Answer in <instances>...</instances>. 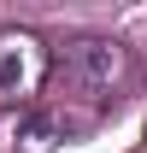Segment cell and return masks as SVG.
<instances>
[{
  "instance_id": "1",
  "label": "cell",
  "mask_w": 147,
  "mask_h": 153,
  "mask_svg": "<svg viewBox=\"0 0 147 153\" xmlns=\"http://www.w3.org/2000/svg\"><path fill=\"white\" fill-rule=\"evenodd\" d=\"M47 76H53L71 100L106 106V100L129 82V47L124 41H106V36H76V41L59 47V59H53Z\"/></svg>"
},
{
  "instance_id": "2",
  "label": "cell",
  "mask_w": 147,
  "mask_h": 153,
  "mask_svg": "<svg viewBox=\"0 0 147 153\" xmlns=\"http://www.w3.org/2000/svg\"><path fill=\"white\" fill-rule=\"evenodd\" d=\"M53 53L36 30H0V106H30L47 88Z\"/></svg>"
},
{
  "instance_id": "3",
  "label": "cell",
  "mask_w": 147,
  "mask_h": 153,
  "mask_svg": "<svg viewBox=\"0 0 147 153\" xmlns=\"http://www.w3.org/2000/svg\"><path fill=\"white\" fill-rule=\"evenodd\" d=\"M71 135V118H59V112H30L18 124V153H47V147H59Z\"/></svg>"
}]
</instances>
